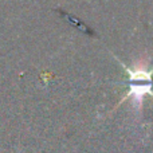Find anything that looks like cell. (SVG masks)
<instances>
[{"label":"cell","mask_w":153,"mask_h":153,"mask_svg":"<svg viewBox=\"0 0 153 153\" xmlns=\"http://www.w3.org/2000/svg\"><path fill=\"white\" fill-rule=\"evenodd\" d=\"M145 95H151V97L153 98L152 83H146V85H133V83H130L129 91H128V94L121 100V102L130 98V100H132V103L134 105V109L137 110V113L141 114Z\"/></svg>","instance_id":"1"},{"label":"cell","mask_w":153,"mask_h":153,"mask_svg":"<svg viewBox=\"0 0 153 153\" xmlns=\"http://www.w3.org/2000/svg\"><path fill=\"white\" fill-rule=\"evenodd\" d=\"M149 59L148 58H141L140 61L134 62L132 69H126V73L129 75V81H148L152 83V76H153V69L149 70Z\"/></svg>","instance_id":"2"}]
</instances>
